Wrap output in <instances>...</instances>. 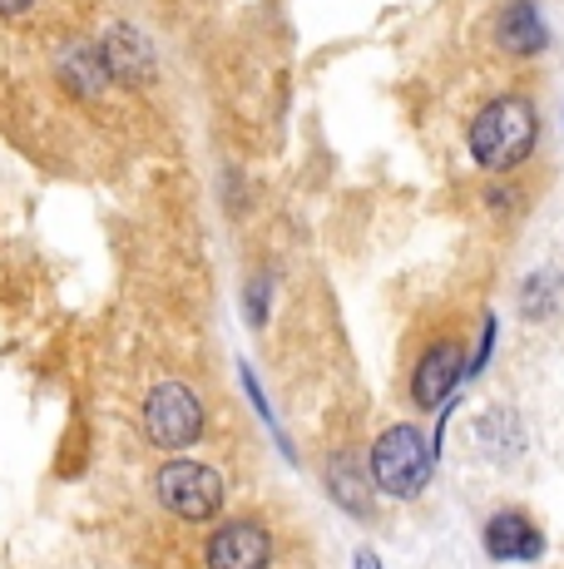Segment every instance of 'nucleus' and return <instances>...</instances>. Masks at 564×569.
I'll use <instances>...</instances> for the list:
<instances>
[{
    "instance_id": "f257e3e1",
    "label": "nucleus",
    "mask_w": 564,
    "mask_h": 569,
    "mask_svg": "<svg viewBox=\"0 0 564 569\" xmlns=\"http://www.w3.org/2000/svg\"><path fill=\"white\" fill-rule=\"evenodd\" d=\"M471 159L491 173L520 169L540 144V114L525 94H501L471 119Z\"/></svg>"
},
{
    "instance_id": "f03ea898",
    "label": "nucleus",
    "mask_w": 564,
    "mask_h": 569,
    "mask_svg": "<svg viewBox=\"0 0 564 569\" xmlns=\"http://www.w3.org/2000/svg\"><path fill=\"white\" fill-rule=\"evenodd\" d=\"M366 476L396 500L421 496L426 480H431V446H426V436H421V426H411V421L386 426L372 446V466H366Z\"/></svg>"
},
{
    "instance_id": "7ed1b4c3",
    "label": "nucleus",
    "mask_w": 564,
    "mask_h": 569,
    "mask_svg": "<svg viewBox=\"0 0 564 569\" xmlns=\"http://www.w3.org/2000/svg\"><path fill=\"white\" fill-rule=\"evenodd\" d=\"M154 496L169 516L179 520H213L223 510V476L209 461H189V456H173L169 466H159L154 476Z\"/></svg>"
},
{
    "instance_id": "20e7f679",
    "label": "nucleus",
    "mask_w": 564,
    "mask_h": 569,
    "mask_svg": "<svg viewBox=\"0 0 564 569\" xmlns=\"http://www.w3.org/2000/svg\"><path fill=\"white\" fill-rule=\"evenodd\" d=\"M144 436L164 451H183L203 436V401L183 381H159L144 397Z\"/></svg>"
},
{
    "instance_id": "39448f33",
    "label": "nucleus",
    "mask_w": 564,
    "mask_h": 569,
    "mask_svg": "<svg viewBox=\"0 0 564 569\" xmlns=\"http://www.w3.org/2000/svg\"><path fill=\"white\" fill-rule=\"evenodd\" d=\"M209 569H268L273 565V535L258 520H228L203 545Z\"/></svg>"
},
{
    "instance_id": "423d86ee",
    "label": "nucleus",
    "mask_w": 564,
    "mask_h": 569,
    "mask_svg": "<svg viewBox=\"0 0 564 569\" xmlns=\"http://www.w3.org/2000/svg\"><path fill=\"white\" fill-rule=\"evenodd\" d=\"M455 381H461V342H431L426 352H421L416 371H411V401H416L421 411L446 407Z\"/></svg>"
},
{
    "instance_id": "0eeeda50",
    "label": "nucleus",
    "mask_w": 564,
    "mask_h": 569,
    "mask_svg": "<svg viewBox=\"0 0 564 569\" xmlns=\"http://www.w3.org/2000/svg\"><path fill=\"white\" fill-rule=\"evenodd\" d=\"M495 46L515 60H530L550 46V30H545V16H540L535 0H510V6L495 16Z\"/></svg>"
},
{
    "instance_id": "6e6552de",
    "label": "nucleus",
    "mask_w": 564,
    "mask_h": 569,
    "mask_svg": "<svg viewBox=\"0 0 564 569\" xmlns=\"http://www.w3.org/2000/svg\"><path fill=\"white\" fill-rule=\"evenodd\" d=\"M540 550H545V535L520 510H501L485 520V555L491 560H535Z\"/></svg>"
},
{
    "instance_id": "1a4fd4ad",
    "label": "nucleus",
    "mask_w": 564,
    "mask_h": 569,
    "mask_svg": "<svg viewBox=\"0 0 564 569\" xmlns=\"http://www.w3.org/2000/svg\"><path fill=\"white\" fill-rule=\"evenodd\" d=\"M100 60L110 80H149L154 74V50L134 26H110L100 40Z\"/></svg>"
},
{
    "instance_id": "9d476101",
    "label": "nucleus",
    "mask_w": 564,
    "mask_h": 569,
    "mask_svg": "<svg viewBox=\"0 0 564 569\" xmlns=\"http://www.w3.org/2000/svg\"><path fill=\"white\" fill-rule=\"evenodd\" d=\"M60 74H64V80H70L80 94H100L104 84H110V70H104V60H100V46H74V50L60 60Z\"/></svg>"
},
{
    "instance_id": "9b49d317",
    "label": "nucleus",
    "mask_w": 564,
    "mask_h": 569,
    "mask_svg": "<svg viewBox=\"0 0 564 569\" xmlns=\"http://www.w3.org/2000/svg\"><path fill=\"white\" fill-rule=\"evenodd\" d=\"M328 486L332 496L342 500L352 516H366V490H362V466H352L346 456H338V461L328 466Z\"/></svg>"
},
{
    "instance_id": "f8f14e48",
    "label": "nucleus",
    "mask_w": 564,
    "mask_h": 569,
    "mask_svg": "<svg viewBox=\"0 0 564 569\" xmlns=\"http://www.w3.org/2000/svg\"><path fill=\"white\" fill-rule=\"evenodd\" d=\"M555 298H560V278H535L525 282V317H550L555 312Z\"/></svg>"
},
{
    "instance_id": "ddd939ff",
    "label": "nucleus",
    "mask_w": 564,
    "mask_h": 569,
    "mask_svg": "<svg viewBox=\"0 0 564 569\" xmlns=\"http://www.w3.org/2000/svg\"><path fill=\"white\" fill-rule=\"evenodd\" d=\"M40 0H0V20H20V16H30Z\"/></svg>"
},
{
    "instance_id": "4468645a",
    "label": "nucleus",
    "mask_w": 564,
    "mask_h": 569,
    "mask_svg": "<svg viewBox=\"0 0 564 569\" xmlns=\"http://www.w3.org/2000/svg\"><path fill=\"white\" fill-rule=\"evenodd\" d=\"M356 569H382V565H376L372 550H362V555H356Z\"/></svg>"
}]
</instances>
